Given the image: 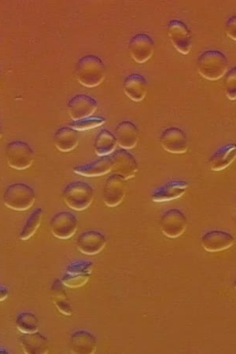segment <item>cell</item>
Masks as SVG:
<instances>
[{
	"mask_svg": "<svg viewBox=\"0 0 236 354\" xmlns=\"http://www.w3.org/2000/svg\"><path fill=\"white\" fill-rule=\"evenodd\" d=\"M54 304L57 308V310H59L62 314V315H65L66 317H71L73 315V306L67 299L55 300L54 301Z\"/></svg>",
	"mask_w": 236,
	"mask_h": 354,
	"instance_id": "4dcf8cb0",
	"label": "cell"
},
{
	"mask_svg": "<svg viewBox=\"0 0 236 354\" xmlns=\"http://www.w3.org/2000/svg\"><path fill=\"white\" fill-rule=\"evenodd\" d=\"M235 144L230 142V144L218 148L215 152L212 153L208 160L209 167L215 172H220V171L228 168L235 161Z\"/></svg>",
	"mask_w": 236,
	"mask_h": 354,
	"instance_id": "7402d4cb",
	"label": "cell"
},
{
	"mask_svg": "<svg viewBox=\"0 0 236 354\" xmlns=\"http://www.w3.org/2000/svg\"><path fill=\"white\" fill-rule=\"evenodd\" d=\"M124 93L136 102L145 99L148 90V83L145 77L140 73H131L125 79Z\"/></svg>",
	"mask_w": 236,
	"mask_h": 354,
	"instance_id": "ffe728a7",
	"label": "cell"
},
{
	"mask_svg": "<svg viewBox=\"0 0 236 354\" xmlns=\"http://www.w3.org/2000/svg\"><path fill=\"white\" fill-rule=\"evenodd\" d=\"M197 66L201 77L215 82L226 76L228 71V60L221 51L209 50L199 56Z\"/></svg>",
	"mask_w": 236,
	"mask_h": 354,
	"instance_id": "7a4b0ae2",
	"label": "cell"
},
{
	"mask_svg": "<svg viewBox=\"0 0 236 354\" xmlns=\"http://www.w3.org/2000/svg\"><path fill=\"white\" fill-rule=\"evenodd\" d=\"M94 263L89 260H76L71 262L61 277V281L69 288L84 286L91 279Z\"/></svg>",
	"mask_w": 236,
	"mask_h": 354,
	"instance_id": "8992f818",
	"label": "cell"
},
{
	"mask_svg": "<svg viewBox=\"0 0 236 354\" xmlns=\"http://www.w3.org/2000/svg\"><path fill=\"white\" fill-rule=\"evenodd\" d=\"M224 30L227 36L232 39L233 41H236V16L234 15L227 19L226 25H224Z\"/></svg>",
	"mask_w": 236,
	"mask_h": 354,
	"instance_id": "1f68e13d",
	"label": "cell"
},
{
	"mask_svg": "<svg viewBox=\"0 0 236 354\" xmlns=\"http://www.w3.org/2000/svg\"><path fill=\"white\" fill-rule=\"evenodd\" d=\"M106 122L107 119L105 118L91 116L78 120V121H73L69 127L78 131V132H84V131L99 128L105 124Z\"/></svg>",
	"mask_w": 236,
	"mask_h": 354,
	"instance_id": "83f0119b",
	"label": "cell"
},
{
	"mask_svg": "<svg viewBox=\"0 0 236 354\" xmlns=\"http://www.w3.org/2000/svg\"><path fill=\"white\" fill-rule=\"evenodd\" d=\"M44 216V209L42 207L36 208L28 216L24 225L19 232V238L23 241H26L33 236L42 225Z\"/></svg>",
	"mask_w": 236,
	"mask_h": 354,
	"instance_id": "484cf974",
	"label": "cell"
},
{
	"mask_svg": "<svg viewBox=\"0 0 236 354\" xmlns=\"http://www.w3.org/2000/svg\"><path fill=\"white\" fill-rule=\"evenodd\" d=\"M107 244V238L105 234L97 230L84 232L78 236L76 242L80 252L89 256L100 254Z\"/></svg>",
	"mask_w": 236,
	"mask_h": 354,
	"instance_id": "5bb4252c",
	"label": "cell"
},
{
	"mask_svg": "<svg viewBox=\"0 0 236 354\" xmlns=\"http://www.w3.org/2000/svg\"><path fill=\"white\" fill-rule=\"evenodd\" d=\"M160 228L163 235L170 239H176L186 231L188 221L185 214L179 209L165 211L160 218Z\"/></svg>",
	"mask_w": 236,
	"mask_h": 354,
	"instance_id": "52a82bcc",
	"label": "cell"
},
{
	"mask_svg": "<svg viewBox=\"0 0 236 354\" xmlns=\"http://www.w3.org/2000/svg\"><path fill=\"white\" fill-rule=\"evenodd\" d=\"M78 227V216L70 211H61L50 221V228L57 239H69L76 233Z\"/></svg>",
	"mask_w": 236,
	"mask_h": 354,
	"instance_id": "30bf717a",
	"label": "cell"
},
{
	"mask_svg": "<svg viewBox=\"0 0 236 354\" xmlns=\"http://www.w3.org/2000/svg\"><path fill=\"white\" fill-rule=\"evenodd\" d=\"M235 239L231 233L223 230H210L201 238V245L207 252L216 253L232 248Z\"/></svg>",
	"mask_w": 236,
	"mask_h": 354,
	"instance_id": "9a60e30c",
	"label": "cell"
},
{
	"mask_svg": "<svg viewBox=\"0 0 236 354\" xmlns=\"http://www.w3.org/2000/svg\"><path fill=\"white\" fill-rule=\"evenodd\" d=\"M167 33L172 44L178 53L186 55L192 48V35L185 23L180 20H172L167 26Z\"/></svg>",
	"mask_w": 236,
	"mask_h": 354,
	"instance_id": "ba28073f",
	"label": "cell"
},
{
	"mask_svg": "<svg viewBox=\"0 0 236 354\" xmlns=\"http://www.w3.org/2000/svg\"><path fill=\"white\" fill-rule=\"evenodd\" d=\"M3 199L4 205L9 209L26 211L35 203L36 192L25 183H15L6 188Z\"/></svg>",
	"mask_w": 236,
	"mask_h": 354,
	"instance_id": "277c9868",
	"label": "cell"
},
{
	"mask_svg": "<svg viewBox=\"0 0 236 354\" xmlns=\"http://www.w3.org/2000/svg\"><path fill=\"white\" fill-rule=\"evenodd\" d=\"M98 339L96 336L84 329L74 330L70 336V349L78 354H92L96 352Z\"/></svg>",
	"mask_w": 236,
	"mask_h": 354,
	"instance_id": "ac0fdd59",
	"label": "cell"
},
{
	"mask_svg": "<svg viewBox=\"0 0 236 354\" xmlns=\"http://www.w3.org/2000/svg\"><path fill=\"white\" fill-rule=\"evenodd\" d=\"M51 292L53 300L66 299V287L61 279H55L51 286Z\"/></svg>",
	"mask_w": 236,
	"mask_h": 354,
	"instance_id": "f546056e",
	"label": "cell"
},
{
	"mask_svg": "<svg viewBox=\"0 0 236 354\" xmlns=\"http://www.w3.org/2000/svg\"><path fill=\"white\" fill-rule=\"evenodd\" d=\"M117 140L114 134L108 129H102L96 137L94 149L100 157L109 156L116 150Z\"/></svg>",
	"mask_w": 236,
	"mask_h": 354,
	"instance_id": "d4e9b609",
	"label": "cell"
},
{
	"mask_svg": "<svg viewBox=\"0 0 236 354\" xmlns=\"http://www.w3.org/2000/svg\"><path fill=\"white\" fill-rule=\"evenodd\" d=\"M3 133H4L3 128L2 127V124H0V139L2 138Z\"/></svg>",
	"mask_w": 236,
	"mask_h": 354,
	"instance_id": "836d02e7",
	"label": "cell"
},
{
	"mask_svg": "<svg viewBox=\"0 0 236 354\" xmlns=\"http://www.w3.org/2000/svg\"><path fill=\"white\" fill-rule=\"evenodd\" d=\"M6 158L9 167L17 170L30 168L35 160V152L28 142L11 141L6 147Z\"/></svg>",
	"mask_w": 236,
	"mask_h": 354,
	"instance_id": "5b68a950",
	"label": "cell"
},
{
	"mask_svg": "<svg viewBox=\"0 0 236 354\" xmlns=\"http://www.w3.org/2000/svg\"><path fill=\"white\" fill-rule=\"evenodd\" d=\"M111 158L113 174L123 177L126 180L136 176L139 170V164H138L135 156L128 150L119 148L111 153Z\"/></svg>",
	"mask_w": 236,
	"mask_h": 354,
	"instance_id": "9c48e42d",
	"label": "cell"
},
{
	"mask_svg": "<svg viewBox=\"0 0 236 354\" xmlns=\"http://www.w3.org/2000/svg\"><path fill=\"white\" fill-rule=\"evenodd\" d=\"M117 144L125 150L134 148L140 140V131L136 125L130 121L120 122L114 130Z\"/></svg>",
	"mask_w": 236,
	"mask_h": 354,
	"instance_id": "d6986e66",
	"label": "cell"
},
{
	"mask_svg": "<svg viewBox=\"0 0 236 354\" xmlns=\"http://www.w3.org/2000/svg\"><path fill=\"white\" fill-rule=\"evenodd\" d=\"M107 67L99 56L87 55L82 57L75 66V76L86 88H95L105 81Z\"/></svg>",
	"mask_w": 236,
	"mask_h": 354,
	"instance_id": "6da1fadb",
	"label": "cell"
},
{
	"mask_svg": "<svg viewBox=\"0 0 236 354\" xmlns=\"http://www.w3.org/2000/svg\"><path fill=\"white\" fill-rule=\"evenodd\" d=\"M8 350L4 349L3 347H0V353H9Z\"/></svg>",
	"mask_w": 236,
	"mask_h": 354,
	"instance_id": "e575fe53",
	"label": "cell"
},
{
	"mask_svg": "<svg viewBox=\"0 0 236 354\" xmlns=\"http://www.w3.org/2000/svg\"><path fill=\"white\" fill-rule=\"evenodd\" d=\"M155 43L153 38L146 33H139L132 37L129 43V51L137 64H145L154 55Z\"/></svg>",
	"mask_w": 236,
	"mask_h": 354,
	"instance_id": "4fadbf2b",
	"label": "cell"
},
{
	"mask_svg": "<svg viewBox=\"0 0 236 354\" xmlns=\"http://www.w3.org/2000/svg\"><path fill=\"white\" fill-rule=\"evenodd\" d=\"M62 198L68 207L76 211H84L93 203L95 190L88 182L72 181L63 188Z\"/></svg>",
	"mask_w": 236,
	"mask_h": 354,
	"instance_id": "3957f363",
	"label": "cell"
},
{
	"mask_svg": "<svg viewBox=\"0 0 236 354\" xmlns=\"http://www.w3.org/2000/svg\"><path fill=\"white\" fill-rule=\"evenodd\" d=\"M0 82H1V67H0Z\"/></svg>",
	"mask_w": 236,
	"mask_h": 354,
	"instance_id": "d590c367",
	"label": "cell"
},
{
	"mask_svg": "<svg viewBox=\"0 0 236 354\" xmlns=\"http://www.w3.org/2000/svg\"><path fill=\"white\" fill-rule=\"evenodd\" d=\"M189 184L186 180H172L165 184L155 188L151 198L154 203H167L181 198L188 189Z\"/></svg>",
	"mask_w": 236,
	"mask_h": 354,
	"instance_id": "2e32d148",
	"label": "cell"
},
{
	"mask_svg": "<svg viewBox=\"0 0 236 354\" xmlns=\"http://www.w3.org/2000/svg\"><path fill=\"white\" fill-rule=\"evenodd\" d=\"M226 94L228 100H236V68H230L226 74Z\"/></svg>",
	"mask_w": 236,
	"mask_h": 354,
	"instance_id": "f1b7e54d",
	"label": "cell"
},
{
	"mask_svg": "<svg viewBox=\"0 0 236 354\" xmlns=\"http://www.w3.org/2000/svg\"><path fill=\"white\" fill-rule=\"evenodd\" d=\"M125 195L126 180L114 174L108 176L102 190V201L107 207H118L123 202Z\"/></svg>",
	"mask_w": 236,
	"mask_h": 354,
	"instance_id": "7c38bea8",
	"label": "cell"
},
{
	"mask_svg": "<svg viewBox=\"0 0 236 354\" xmlns=\"http://www.w3.org/2000/svg\"><path fill=\"white\" fill-rule=\"evenodd\" d=\"M10 295V290L8 287L0 285V302L7 299Z\"/></svg>",
	"mask_w": 236,
	"mask_h": 354,
	"instance_id": "d6a6232c",
	"label": "cell"
},
{
	"mask_svg": "<svg viewBox=\"0 0 236 354\" xmlns=\"http://www.w3.org/2000/svg\"><path fill=\"white\" fill-rule=\"evenodd\" d=\"M15 326L22 334L36 333L39 328V319L34 313L22 311L16 317Z\"/></svg>",
	"mask_w": 236,
	"mask_h": 354,
	"instance_id": "4316f807",
	"label": "cell"
},
{
	"mask_svg": "<svg viewBox=\"0 0 236 354\" xmlns=\"http://www.w3.org/2000/svg\"><path fill=\"white\" fill-rule=\"evenodd\" d=\"M54 145L61 152H71L78 146L80 132L70 127H61L54 134Z\"/></svg>",
	"mask_w": 236,
	"mask_h": 354,
	"instance_id": "cb8c5ba5",
	"label": "cell"
},
{
	"mask_svg": "<svg viewBox=\"0 0 236 354\" xmlns=\"http://www.w3.org/2000/svg\"><path fill=\"white\" fill-rule=\"evenodd\" d=\"M98 108V102L93 97L78 94L68 102L67 110L73 121L92 116Z\"/></svg>",
	"mask_w": 236,
	"mask_h": 354,
	"instance_id": "e0dca14e",
	"label": "cell"
},
{
	"mask_svg": "<svg viewBox=\"0 0 236 354\" xmlns=\"http://www.w3.org/2000/svg\"><path fill=\"white\" fill-rule=\"evenodd\" d=\"M163 149L174 155H182L188 150V138L184 131L178 127H170L163 131L159 136Z\"/></svg>",
	"mask_w": 236,
	"mask_h": 354,
	"instance_id": "8fae6325",
	"label": "cell"
},
{
	"mask_svg": "<svg viewBox=\"0 0 236 354\" xmlns=\"http://www.w3.org/2000/svg\"><path fill=\"white\" fill-rule=\"evenodd\" d=\"M112 161L111 156L100 157L93 162L75 167L73 172L85 177H98L111 172Z\"/></svg>",
	"mask_w": 236,
	"mask_h": 354,
	"instance_id": "603a6c76",
	"label": "cell"
},
{
	"mask_svg": "<svg viewBox=\"0 0 236 354\" xmlns=\"http://www.w3.org/2000/svg\"><path fill=\"white\" fill-rule=\"evenodd\" d=\"M19 344L27 354H45L50 351V341L47 336L39 332L22 334Z\"/></svg>",
	"mask_w": 236,
	"mask_h": 354,
	"instance_id": "44dd1931",
	"label": "cell"
}]
</instances>
